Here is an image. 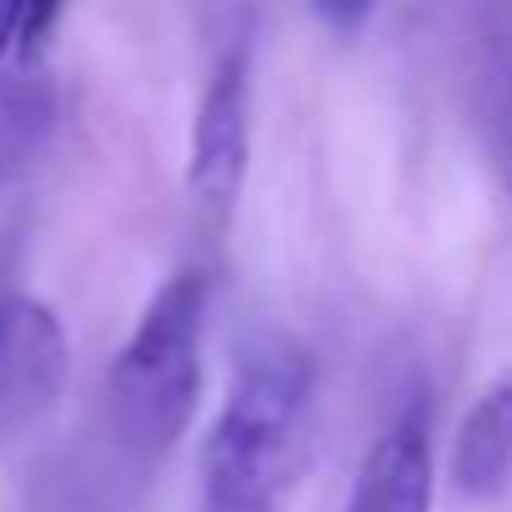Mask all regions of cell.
<instances>
[{
    "instance_id": "obj_10",
    "label": "cell",
    "mask_w": 512,
    "mask_h": 512,
    "mask_svg": "<svg viewBox=\"0 0 512 512\" xmlns=\"http://www.w3.org/2000/svg\"><path fill=\"white\" fill-rule=\"evenodd\" d=\"M61 6H66V0H31V11H26V31H21V46H26V51H36V46L51 36V26H56Z\"/></svg>"
},
{
    "instance_id": "obj_1",
    "label": "cell",
    "mask_w": 512,
    "mask_h": 512,
    "mask_svg": "<svg viewBox=\"0 0 512 512\" xmlns=\"http://www.w3.org/2000/svg\"><path fill=\"white\" fill-rule=\"evenodd\" d=\"M307 412L312 357L282 332L256 337L201 447V512H272L302 457Z\"/></svg>"
},
{
    "instance_id": "obj_11",
    "label": "cell",
    "mask_w": 512,
    "mask_h": 512,
    "mask_svg": "<svg viewBox=\"0 0 512 512\" xmlns=\"http://www.w3.org/2000/svg\"><path fill=\"white\" fill-rule=\"evenodd\" d=\"M26 11H31V0H0V61H6V51L21 41Z\"/></svg>"
},
{
    "instance_id": "obj_4",
    "label": "cell",
    "mask_w": 512,
    "mask_h": 512,
    "mask_svg": "<svg viewBox=\"0 0 512 512\" xmlns=\"http://www.w3.org/2000/svg\"><path fill=\"white\" fill-rule=\"evenodd\" d=\"M66 327L31 292H0V442L51 417L66 387Z\"/></svg>"
},
{
    "instance_id": "obj_6",
    "label": "cell",
    "mask_w": 512,
    "mask_h": 512,
    "mask_svg": "<svg viewBox=\"0 0 512 512\" xmlns=\"http://www.w3.org/2000/svg\"><path fill=\"white\" fill-rule=\"evenodd\" d=\"M512 482V372H502L462 417L452 442V487L467 502H492Z\"/></svg>"
},
{
    "instance_id": "obj_5",
    "label": "cell",
    "mask_w": 512,
    "mask_h": 512,
    "mask_svg": "<svg viewBox=\"0 0 512 512\" xmlns=\"http://www.w3.org/2000/svg\"><path fill=\"white\" fill-rule=\"evenodd\" d=\"M432 427L427 412H402L362 457L342 512H432Z\"/></svg>"
},
{
    "instance_id": "obj_3",
    "label": "cell",
    "mask_w": 512,
    "mask_h": 512,
    "mask_svg": "<svg viewBox=\"0 0 512 512\" xmlns=\"http://www.w3.org/2000/svg\"><path fill=\"white\" fill-rule=\"evenodd\" d=\"M246 156H251V61L246 51H226L196 101L191 151H186V191L216 221H226L241 201Z\"/></svg>"
},
{
    "instance_id": "obj_7",
    "label": "cell",
    "mask_w": 512,
    "mask_h": 512,
    "mask_svg": "<svg viewBox=\"0 0 512 512\" xmlns=\"http://www.w3.org/2000/svg\"><path fill=\"white\" fill-rule=\"evenodd\" d=\"M51 131V91L31 76L0 81V181L16 176Z\"/></svg>"
},
{
    "instance_id": "obj_8",
    "label": "cell",
    "mask_w": 512,
    "mask_h": 512,
    "mask_svg": "<svg viewBox=\"0 0 512 512\" xmlns=\"http://www.w3.org/2000/svg\"><path fill=\"white\" fill-rule=\"evenodd\" d=\"M477 126H482V146L487 161L512 201V51L492 46L477 76Z\"/></svg>"
},
{
    "instance_id": "obj_9",
    "label": "cell",
    "mask_w": 512,
    "mask_h": 512,
    "mask_svg": "<svg viewBox=\"0 0 512 512\" xmlns=\"http://www.w3.org/2000/svg\"><path fill=\"white\" fill-rule=\"evenodd\" d=\"M377 6H382V0H312L317 21H322L337 41H357V36L367 31V21L377 16Z\"/></svg>"
},
{
    "instance_id": "obj_2",
    "label": "cell",
    "mask_w": 512,
    "mask_h": 512,
    "mask_svg": "<svg viewBox=\"0 0 512 512\" xmlns=\"http://www.w3.org/2000/svg\"><path fill=\"white\" fill-rule=\"evenodd\" d=\"M211 287L201 272H176L141 312L136 332L106 372L111 437L131 462H161L191 427L201 402V337Z\"/></svg>"
}]
</instances>
